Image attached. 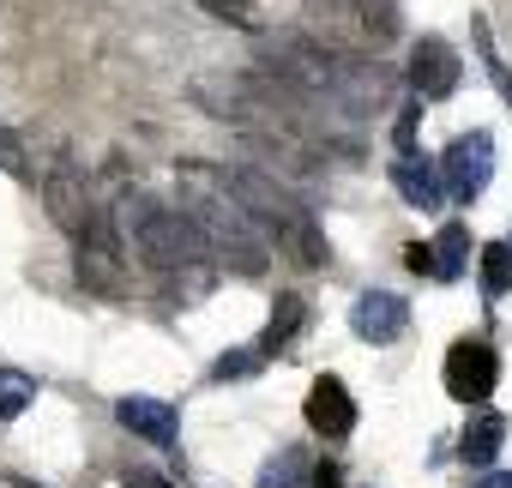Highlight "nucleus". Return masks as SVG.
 Here are the masks:
<instances>
[{"mask_svg":"<svg viewBox=\"0 0 512 488\" xmlns=\"http://www.w3.org/2000/svg\"><path fill=\"white\" fill-rule=\"evenodd\" d=\"M115 235L127 241V254H139L157 278H169L181 296H211L217 284V266H211V248H205V235L199 223L181 211V205H163L151 199L145 187H127L115 193V211H109Z\"/></svg>","mask_w":512,"mask_h":488,"instance_id":"obj_1","label":"nucleus"},{"mask_svg":"<svg viewBox=\"0 0 512 488\" xmlns=\"http://www.w3.org/2000/svg\"><path fill=\"white\" fill-rule=\"evenodd\" d=\"M302 416H308V428H314V434H332V440H344V434L356 428V398L344 392V380L320 374V380L308 386V404H302Z\"/></svg>","mask_w":512,"mask_h":488,"instance_id":"obj_10","label":"nucleus"},{"mask_svg":"<svg viewBox=\"0 0 512 488\" xmlns=\"http://www.w3.org/2000/svg\"><path fill=\"white\" fill-rule=\"evenodd\" d=\"M229 181H235V193H241V205L260 217V229L272 235V248H284L302 272H314V266H326V235H320V223H314V211L272 175V169H260V163H235L229 169Z\"/></svg>","mask_w":512,"mask_h":488,"instance_id":"obj_3","label":"nucleus"},{"mask_svg":"<svg viewBox=\"0 0 512 488\" xmlns=\"http://www.w3.org/2000/svg\"><path fill=\"white\" fill-rule=\"evenodd\" d=\"M404 326H410V308H404L392 290H362L356 308H350V332H356L362 344H398Z\"/></svg>","mask_w":512,"mask_h":488,"instance_id":"obj_9","label":"nucleus"},{"mask_svg":"<svg viewBox=\"0 0 512 488\" xmlns=\"http://www.w3.org/2000/svg\"><path fill=\"white\" fill-rule=\"evenodd\" d=\"M314 488H344V470L338 464H314Z\"/></svg>","mask_w":512,"mask_h":488,"instance_id":"obj_24","label":"nucleus"},{"mask_svg":"<svg viewBox=\"0 0 512 488\" xmlns=\"http://www.w3.org/2000/svg\"><path fill=\"white\" fill-rule=\"evenodd\" d=\"M260 362H266V350H229V356H217L211 380H241V374H253Z\"/></svg>","mask_w":512,"mask_h":488,"instance_id":"obj_20","label":"nucleus"},{"mask_svg":"<svg viewBox=\"0 0 512 488\" xmlns=\"http://www.w3.org/2000/svg\"><path fill=\"white\" fill-rule=\"evenodd\" d=\"M115 422L127 428V434H139V440H151V446H175V404H163V398H121L115 404Z\"/></svg>","mask_w":512,"mask_h":488,"instance_id":"obj_12","label":"nucleus"},{"mask_svg":"<svg viewBox=\"0 0 512 488\" xmlns=\"http://www.w3.org/2000/svg\"><path fill=\"white\" fill-rule=\"evenodd\" d=\"M416 109H422V97H410V109L398 115V157H410V151H416Z\"/></svg>","mask_w":512,"mask_h":488,"instance_id":"obj_22","label":"nucleus"},{"mask_svg":"<svg viewBox=\"0 0 512 488\" xmlns=\"http://www.w3.org/2000/svg\"><path fill=\"white\" fill-rule=\"evenodd\" d=\"M79 278H85V290H97V296H127V241L115 235L109 217L79 235Z\"/></svg>","mask_w":512,"mask_h":488,"instance_id":"obj_5","label":"nucleus"},{"mask_svg":"<svg viewBox=\"0 0 512 488\" xmlns=\"http://www.w3.org/2000/svg\"><path fill=\"white\" fill-rule=\"evenodd\" d=\"M458 79H464V67H458V49H452V43L422 37V43L410 49V91H416L422 103L452 97V91H458Z\"/></svg>","mask_w":512,"mask_h":488,"instance_id":"obj_8","label":"nucleus"},{"mask_svg":"<svg viewBox=\"0 0 512 488\" xmlns=\"http://www.w3.org/2000/svg\"><path fill=\"white\" fill-rule=\"evenodd\" d=\"M175 205L199 223L205 248L217 266L241 272V278H260L272 266V235L260 229V217H253L229 181V169H211V163H181L175 175Z\"/></svg>","mask_w":512,"mask_h":488,"instance_id":"obj_2","label":"nucleus"},{"mask_svg":"<svg viewBox=\"0 0 512 488\" xmlns=\"http://www.w3.org/2000/svg\"><path fill=\"white\" fill-rule=\"evenodd\" d=\"M127 488H175V482H163L157 470H133V476H127Z\"/></svg>","mask_w":512,"mask_h":488,"instance_id":"obj_25","label":"nucleus"},{"mask_svg":"<svg viewBox=\"0 0 512 488\" xmlns=\"http://www.w3.org/2000/svg\"><path fill=\"white\" fill-rule=\"evenodd\" d=\"M0 169H7V175H25V145H19V133H7V127H0Z\"/></svg>","mask_w":512,"mask_h":488,"instance_id":"obj_21","label":"nucleus"},{"mask_svg":"<svg viewBox=\"0 0 512 488\" xmlns=\"http://www.w3.org/2000/svg\"><path fill=\"white\" fill-rule=\"evenodd\" d=\"M470 488H512V470H488L482 482H470Z\"/></svg>","mask_w":512,"mask_h":488,"instance_id":"obj_26","label":"nucleus"},{"mask_svg":"<svg viewBox=\"0 0 512 488\" xmlns=\"http://www.w3.org/2000/svg\"><path fill=\"white\" fill-rule=\"evenodd\" d=\"M296 332H302V302H296V296H284V302H278V314H272V326H266V344H260V350H266V356H278V350H290V344H296Z\"/></svg>","mask_w":512,"mask_h":488,"instance_id":"obj_17","label":"nucleus"},{"mask_svg":"<svg viewBox=\"0 0 512 488\" xmlns=\"http://www.w3.org/2000/svg\"><path fill=\"white\" fill-rule=\"evenodd\" d=\"M494 386H500V356L482 338H464V344L446 350V392L458 404H482Z\"/></svg>","mask_w":512,"mask_h":488,"instance_id":"obj_7","label":"nucleus"},{"mask_svg":"<svg viewBox=\"0 0 512 488\" xmlns=\"http://www.w3.org/2000/svg\"><path fill=\"white\" fill-rule=\"evenodd\" d=\"M31 398H37L31 374H19V368H0V422L25 416V410H31Z\"/></svg>","mask_w":512,"mask_h":488,"instance_id":"obj_18","label":"nucleus"},{"mask_svg":"<svg viewBox=\"0 0 512 488\" xmlns=\"http://www.w3.org/2000/svg\"><path fill=\"white\" fill-rule=\"evenodd\" d=\"M43 205H49V217L79 241L85 229H97L103 217H97V199H91V181H85V169L73 163V151H55L49 157V175H43Z\"/></svg>","mask_w":512,"mask_h":488,"instance_id":"obj_4","label":"nucleus"},{"mask_svg":"<svg viewBox=\"0 0 512 488\" xmlns=\"http://www.w3.org/2000/svg\"><path fill=\"white\" fill-rule=\"evenodd\" d=\"M464 254H470V229H464V223H446V229L434 235V278H440V284L464 278Z\"/></svg>","mask_w":512,"mask_h":488,"instance_id":"obj_14","label":"nucleus"},{"mask_svg":"<svg viewBox=\"0 0 512 488\" xmlns=\"http://www.w3.org/2000/svg\"><path fill=\"white\" fill-rule=\"evenodd\" d=\"M314 13H326V19H356L362 25V0H308Z\"/></svg>","mask_w":512,"mask_h":488,"instance_id":"obj_23","label":"nucleus"},{"mask_svg":"<svg viewBox=\"0 0 512 488\" xmlns=\"http://www.w3.org/2000/svg\"><path fill=\"white\" fill-rule=\"evenodd\" d=\"M7 482H13V488H37V482H25V476H7Z\"/></svg>","mask_w":512,"mask_h":488,"instance_id":"obj_27","label":"nucleus"},{"mask_svg":"<svg viewBox=\"0 0 512 488\" xmlns=\"http://www.w3.org/2000/svg\"><path fill=\"white\" fill-rule=\"evenodd\" d=\"M440 175H446V199H476L494 181V133H482V127L458 133L446 163H440Z\"/></svg>","mask_w":512,"mask_h":488,"instance_id":"obj_6","label":"nucleus"},{"mask_svg":"<svg viewBox=\"0 0 512 488\" xmlns=\"http://www.w3.org/2000/svg\"><path fill=\"white\" fill-rule=\"evenodd\" d=\"M482 296L488 302L512 296V241H488L482 248Z\"/></svg>","mask_w":512,"mask_h":488,"instance_id":"obj_16","label":"nucleus"},{"mask_svg":"<svg viewBox=\"0 0 512 488\" xmlns=\"http://www.w3.org/2000/svg\"><path fill=\"white\" fill-rule=\"evenodd\" d=\"M199 7H205L211 19H229V25H241V31H260V13H253L247 0H199Z\"/></svg>","mask_w":512,"mask_h":488,"instance_id":"obj_19","label":"nucleus"},{"mask_svg":"<svg viewBox=\"0 0 512 488\" xmlns=\"http://www.w3.org/2000/svg\"><path fill=\"white\" fill-rule=\"evenodd\" d=\"M392 187H398V199L416 205V211H440V199H446V175H440V163H428V157H416V151L392 163Z\"/></svg>","mask_w":512,"mask_h":488,"instance_id":"obj_11","label":"nucleus"},{"mask_svg":"<svg viewBox=\"0 0 512 488\" xmlns=\"http://www.w3.org/2000/svg\"><path fill=\"white\" fill-rule=\"evenodd\" d=\"M260 488H314V464L302 446H284L266 470H260Z\"/></svg>","mask_w":512,"mask_h":488,"instance_id":"obj_15","label":"nucleus"},{"mask_svg":"<svg viewBox=\"0 0 512 488\" xmlns=\"http://www.w3.org/2000/svg\"><path fill=\"white\" fill-rule=\"evenodd\" d=\"M500 446H506V416L500 410H482L470 428H464V440H458V452H464V464H494L500 458Z\"/></svg>","mask_w":512,"mask_h":488,"instance_id":"obj_13","label":"nucleus"}]
</instances>
